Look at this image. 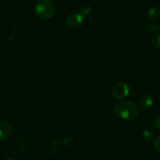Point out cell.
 Masks as SVG:
<instances>
[{
  "mask_svg": "<svg viewBox=\"0 0 160 160\" xmlns=\"http://www.w3.org/2000/svg\"><path fill=\"white\" fill-rule=\"evenodd\" d=\"M115 110L120 118L125 120H134L139 114L137 104L130 101H120L116 104Z\"/></svg>",
  "mask_w": 160,
  "mask_h": 160,
  "instance_id": "6da1fadb",
  "label": "cell"
},
{
  "mask_svg": "<svg viewBox=\"0 0 160 160\" xmlns=\"http://www.w3.org/2000/svg\"><path fill=\"white\" fill-rule=\"evenodd\" d=\"M35 12L40 19L48 20L54 14L55 8L50 0H38L35 3Z\"/></svg>",
  "mask_w": 160,
  "mask_h": 160,
  "instance_id": "7a4b0ae2",
  "label": "cell"
},
{
  "mask_svg": "<svg viewBox=\"0 0 160 160\" xmlns=\"http://www.w3.org/2000/svg\"><path fill=\"white\" fill-rule=\"evenodd\" d=\"M130 93V87L125 82H118L113 87L112 93L117 100H122L127 98Z\"/></svg>",
  "mask_w": 160,
  "mask_h": 160,
  "instance_id": "3957f363",
  "label": "cell"
},
{
  "mask_svg": "<svg viewBox=\"0 0 160 160\" xmlns=\"http://www.w3.org/2000/svg\"><path fill=\"white\" fill-rule=\"evenodd\" d=\"M84 18L81 13H72L66 19V23L68 26L71 28L76 29L80 28L83 24Z\"/></svg>",
  "mask_w": 160,
  "mask_h": 160,
  "instance_id": "277c9868",
  "label": "cell"
},
{
  "mask_svg": "<svg viewBox=\"0 0 160 160\" xmlns=\"http://www.w3.org/2000/svg\"><path fill=\"white\" fill-rule=\"evenodd\" d=\"M12 127L6 122H0V141H4L10 137L12 133Z\"/></svg>",
  "mask_w": 160,
  "mask_h": 160,
  "instance_id": "5b68a950",
  "label": "cell"
},
{
  "mask_svg": "<svg viewBox=\"0 0 160 160\" xmlns=\"http://www.w3.org/2000/svg\"><path fill=\"white\" fill-rule=\"evenodd\" d=\"M154 103V98L151 94L146 93V94L143 95L141 97V100H140V106L142 108L146 109L151 108Z\"/></svg>",
  "mask_w": 160,
  "mask_h": 160,
  "instance_id": "8992f818",
  "label": "cell"
},
{
  "mask_svg": "<svg viewBox=\"0 0 160 160\" xmlns=\"http://www.w3.org/2000/svg\"><path fill=\"white\" fill-rule=\"evenodd\" d=\"M148 18L150 20L155 21L160 18V9L158 7H152L148 10Z\"/></svg>",
  "mask_w": 160,
  "mask_h": 160,
  "instance_id": "52a82bcc",
  "label": "cell"
},
{
  "mask_svg": "<svg viewBox=\"0 0 160 160\" xmlns=\"http://www.w3.org/2000/svg\"><path fill=\"white\" fill-rule=\"evenodd\" d=\"M142 137L147 142H151L154 138V133L152 130H144L142 132Z\"/></svg>",
  "mask_w": 160,
  "mask_h": 160,
  "instance_id": "ba28073f",
  "label": "cell"
},
{
  "mask_svg": "<svg viewBox=\"0 0 160 160\" xmlns=\"http://www.w3.org/2000/svg\"><path fill=\"white\" fill-rule=\"evenodd\" d=\"M152 45L154 48L160 49V35H155L152 37Z\"/></svg>",
  "mask_w": 160,
  "mask_h": 160,
  "instance_id": "9c48e42d",
  "label": "cell"
},
{
  "mask_svg": "<svg viewBox=\"0 0 160 160\" xmlns=\"http://www.w3.org/2000/svg\"><path fill=\"white\" fill-rule=\"evenodd\" d=\"M91 7L89 5H83L81 9H80V13L82 15V16H86V15H89L91 13Z\"/></svg>",
  "mask_w": 160,
  "mask_h": 160,
  "instance_id": "30bf717a",
  "label": "cell"
},
{
  "mask_svg": "<svg viewBox=\"0 0 160 160\" xmlns=\"http://www.w3.org/2000/svg\"><path fill=\"white\" fill-rule=\"evenodd\" d=\"M158 29H159V25L157 23H150L148 25V30L152 32V33H155V32H158Z\"/></svg>",
  "mask_w": 160,
  "mask_h": 160,
  "instance_id": "8fae6325",
  "label": "cell"
},
{
  "mask_svg": "<svg viewBox=\"0 0 160 160\" xmlns=\"http://www.w3.org/2000/svg\"><path fill=\"white\" fill-rule=\"evenodd\" d=\"M154 147L156 149L157 152H158L160 153V135L156 137V138L154 141Z\"/></svg>",
  "mask_w": 160,
  "mask_h": 160,
  "instance_id": "7c38bea8",
  "label": "cell"
},
{
  "mask_svg": "<svg viewBox=\"0 0 160 160\" xmlns=\"http://www.w3.org/2000/svg\"><path fill=\"white\" fill-rule=\"evenodd\" d=\"M154 126L156 129L160 130V115L155 117V120H154Z\"/></svg>",
  "mask_w": 160,
  "mask_h": 160,
  "instance_id": "4fadbf2b",
  "label": "cell"
},
{
  "mask_svg": "<svg viewBox=\"0 0 160 160\" xmlns=\"http://www.w3.org/2000/svg\"><path fill=\"white\" fill-rule=\"evenodd\" d=\"M7 160H14V159H12V158H8V159H7Z\"/></svg>",
  "mask_w": 160,
  "mask_h": 160,
  "instance_id": "5bb4252c",
  "label": "cell"
},
{
  "mask_svg": "<svg viewBox=\"0 0 160 160\" xmlns=\"http://www.w3.org/2000/svg\"><path fill=\"white\" fill-rule=\"evenodd\" d=\"M155 160H159V159H155Z\"/></svg>",
  "mask_w": 160,
  "mask_h": 160,
  "instance_id": "9a60e30c",
  "label": "cell"
}]
</instances>
